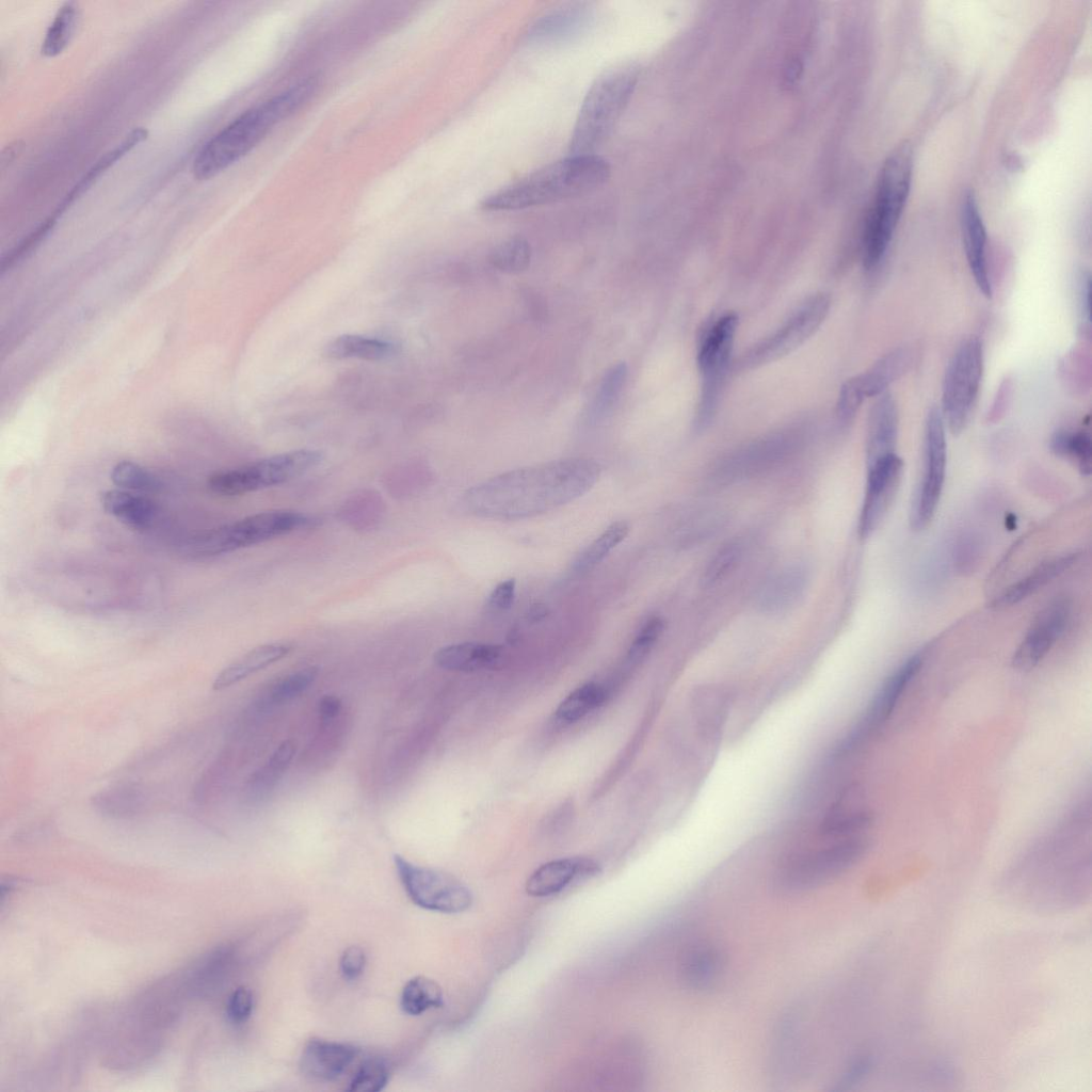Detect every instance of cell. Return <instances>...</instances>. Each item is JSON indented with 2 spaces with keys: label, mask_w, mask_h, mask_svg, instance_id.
Returning <instances> with one entry per match:
<instances>
[{
  "label": "cell",
  "mask_w": 1092,
  "mask_h": 1092,
  "mask_svg": "<svg viewBox=\"0 0 1092 1092\" xmlns=\"http://www.w3.org/2000/svg\"><path fill=\"white\" fill-rule=\"evenodd\" d=\"M627 374L628 367L624 362L611 366L605 372L589 411L592 422L603 420L612 411L623 390Z\"/></svg>",
  "instance_id": "836d02e7"
},
{
  "label": "cell",
  "mask_w": 1092,
  "mask_h": 1092,
  "mask_svg": "<svg viewBox=\"0 0 1092 1092\" xmlns=\"http://www.w3.org/2000/svg\"><path fill=\"white\" fill-rule=\"evenodd\" d=\"M516 582L508 579L499 582L487 598V606L494 610L504 611L512 607L515 598Z\"/></svg>",
  "instance_id": "7dc6e473"
},
{
  "label": "cell",
  "mask_w": 1092,
  "mask_h": 1092,
  "mask_svg": "<svg viewBox=\"0 0 1092 1092\" xmlns=\"http://www.w3.org/2000/svg\"><path fill=\"white\" fill-rule=\"evenodd\" d=\"M869 848L863 835L790 854L778 866L776 885L787 892L813 888L831 881L857 864Z\"/></svg>",
  "instance_id": "52a82bcc"
},
{
  "label": "cell",
  "mask_w": 1092,
  "mask_h": 1092,
  "mask_svg": "<svg viewBox=\"0 0 1092 1092\" xmlns=\"http://www.w3.org/2000/svg\"><path fill=\"white\" fill-rule=\"evenodd\" d=\"M341 710V701L335 695H324L318 704V712L323 723L334 720Z\"/></svg>",
  "instance_id": "816d5d0a"
},
{
  "label": "cell",
  "mask_w": 1092,
  "mask_h": 1092,
  "mask_svg": "<svg viewBox=\"0 0 1092 1092\" xmlns=\"http://www.w3.org/2000/svg\"><path fill=\"white\" fill-rule=\"evenodd\" d=\"M357 1054L358 1048L350 1043L314 1038L304 1046L300 1067L314 1079L331 1081L342 1075Z\"/></svg>",
  "instance_id": "ac0fdd59"
},
{
  "label": "cell",
  "mask_w": 1092,
  "mask_h": 1092,
  "mask_svg": "<svg viewBox=\"0 0 1092 1092\" xmlns=\"http://www.w3.org/2000/svg\"><path fill=\"white\" fill-rule=\"evenodd\" d=\"M1071 613L1065 598H1058L1045 606L1034 617L1025 637L1012 657V667L1018 671H1030L1049 653L1062 636Z\"/></svg>",
  "instance_id": "9a60e30c"
},
{
  "label": "cell",
  "mask_w": 1092,
  "mask_h": 1092,
  "mask_svg": "<svg viewBox=\"0 0 1092 1092\" xmlns=\"http://www.w3.org/2000/svg\"><path fill=\"white\" fill-rule=\"evenodd\" d=\"M294 744L286 740L280 743L269 759L267 770L270 777H278L288 767L294 755Z\"/></svg>",
  "instance_id": "681fc988"
},
{
  "label": "cell",
  "mask_w": 1092,
  "mask_h": 1092,
  "mask_svg": "<svg viewBox=\"0 0 1092 1092\" xmlns=\"http://www.w3.org/2000/svg\"><path fill=\"white\" fill-rule=\"evenodd\" d=\"M1077 557L1078 555L1073 552L1043 561L1029 574L1006 588L994 598L991 607L1002 609L1022 601L1067 571Z\"/></svg>",
  "instance_id": "603a6c76"
},
{
  "label": "cell",
  "mask_w": 1092,
  "mask_h": 1092,
  "mask_svg": "<svg viewBox=\"0 0 1092 1092\" xmlns=\"http://www.w3.org/2000/svg\"><path fill=\"white\" fill-rule=\"evenodd\" d=\"M740 552V545L738 543L732 542L721 548L706 569L705 582L713 583L727 575L737 563Z\"/></svg>",
  "instance_id": "b9f144b4"
},
{
  "label": "cell",
  "mask_w": 1092,
  "mask_h": 1092,
  "mask_svg": "<svg viewBox=\"0 0 1092 1092\" xmlns=\"http://www.w3.org/2000/svg\"><path fill=\"white\" fill-rule=\"evenodd\" d=\"M898 410L894 398L886 391L877 397L868 417L866 455L867 465L896 453Z\"/></svg>",
  "instance_id": "ffe728a7"
},
{
  "label": "cell",
  "mask_w": 1092,
  "mask_h": 1092,
  "mask_svg": "<svg viewBox=\"0 0 1092 1092\" xmlns=\"http://www.w3.org/2000/svg\"><path fill=\"white\" fill-rule=\"evenodd\" d=\"M611 175L607 160L592 155H571L549 163L485 196V211H513L577 197L596 190Z\"/></svg>",
  "instance_id": "7a4b0ae2"
},
{
  "label": "cell",
  "mask_w": 1092,
  "mask_h": 1092,
  "mask_svg": "<svg viewBox=\"0 0 1092 1092\" xmlns=\"http://www.w3.org/2000/svg\"><path fill=\"white\" fill-rule=\"evenodd\" d=\"M607 697L605 687L585 682L571 692L558 706L556 717L563 723L576 722L599 707Z\"/></svg>",
  "instance_id": "d6a6232c"
},
{
  "label": "cell",
  "mask_w": 1092,
  "mask_h": 1092,
  "mask_svg": "<svg viewBox=\"0 0 1092 1092\" xmlns=\"http://www.w3.org/2000/svg\"><path fill=\"white\" fill-rule=\"evenodd\" d=\"M502 657L503 649L497 644L462 642L439 648L434 661L448 671L477 672L496 668Z\"/></svg>",
  "instance_id": "44dd1931"
},
{
  "label": "cell",
  "mask_w": 1092,
  "mask_h": 1092,
  "mask_svg": "<svg viewBox=\"0 0 1092 1092\" xmlns=\"http://www.w3.org/2000/svg\"><path fill=\"white\" fill-rule=\"evenodd\" d=\"M983 374V346L978 336L963 339L950 357L942 386L941 413L953 435L966 428Z\"/></svg>",
  "instance_id": "9c48e42d"
},
{
  "label": "cell",
  "mask_w": 1092,
  "mask_h": 1092,
  "mask_svg": "<svg viewBox=\"0 0 1092 1092\" xmlns=\"http://www.w3.org/2000/svg\"><path fill=\"white\" fill-rule=\"evenodd\" d=\"M148 135L147 129L138 127L131 130L126 138L113 149L101 156L95 164L83 175L59 205L54 214L60 215L76 198H78L92 183L118 159L130 151L135 145L144 141Z\"/></svg>",
  "instance_id": "f1b7e54d"
},
{
  "label": "cell",
  "mask_w": 1092,
  "mask_h": 1092,
  "mask_svg": "<svg viewBox=\"0 0 1092 1092\" xmlns=\"http://www.w3.org/2000/svg\"><path fill=\"white\" fill-rule=\"evenodd\" d=\"M798 588H799V576L798 577L796 576L794 578L792 576H790V575L789 576L780 577L769 588V590H772V594L775 596V597L772 598V603H777V605H780L784 600L787 601L788 599L791 598L790 597L791 594L793 592H796L797 590H799Z\"/></svg>",
  "instance_id": "f907efd6"
},
{
  "label": "cell",
  "mask_w": 1092,
  "mask_h": 1092,
  "mask_svg": "<svg viewBox=\"0 0 1092 1092\" xmlns=\"http://www.w3.org/2000/svg\"><path fill=\"white\" fill-rule=\"evenodd\" d=\"M101 504L108 514L135 530L149 528L158 516L156 502L125 489L103 492Z\"/></svg>",
  "instance_id": "d4e9b609"
},
{
  "label": "cell",
  "mask_w": 1092,
  "mask_h": 1092,
  "mask_svg": "<svg viewBox=\"0 0 1092 1092\" xmlns=\"http://www.w3.org/2000/svg\"><path fill=\"white\" fill-rule=\"evenodd\" d=\"M1013 390V382L1010 378L1003 379L994 396L991 408L987 413L989 421H998L1005 415Z\"/></svg>",
  "instance_id": "c3c4849f"
},
{
  "label": "cell",
  "mask_w": 1092,
  "mask_h": 1092,
  "mask_svg": "<svg viewBox=\"0 0 1092 1092\" xmlns=\"http://www.w3.org/2000/svg\"><path fill=\"white\" fill-rule=\"evenodd\" d=\"M253 1009L254 995L248 987L239 986L228 997L226 1014L228 1019L234 1024H242L246 1022L250 1018Z\"/></svg>",
  "instance_id": "7bdbcfd3"
},
{
  "label": "cell",
  "mask_w": 1092,
  "mask_h": 1092,
  "mask_svg": "<svg viewBox=\"0 0 1092 1092\" xmlns=\"http://www.w3.org/2000/svg\"><path fill=\"white\" fill-rule=\"evenodd\" d=\"M311 523L308 516L294 511L261 512L189 539L183 551L193 557L228 553L305 528Z\"/></svg>",
  "instance_id": "8992f818"
},
{
  "label": "cell",
  "mask_w": 1092,
  "mask_h": 1092,
  "mask_svg": "<svg viewBox=\"0 0 1092 1092\" xmlns=\"http://www.w3.org/2000/svg\"><path fill=\"white\" fill-rule=\"evenodd\" d=\"M738 317L725 314L702 339L697 366L702 376V395L697 414L698 427H705L713 415L732 354Z\"/></svg>",
  "instance_id": "7c38bea8"
},
{
  "label": "cell",
  "mask_w": 1092,
  "mask_h": 1092,
  "mask_svg": "<svg viewBox=\"0 0 1092 1092\" xmlns=\"http://www.w3.org/2000/svg\"><path fill=\"white\" fill-rule=\"evenodd\" d=\"M110 478L114 485L125 491L157 493L163 487L160 477L130 461H122L115 464L111 470Z\"/></svg>",
  "instance_id": "d590c367"
},
{
  "label": "cell",
  "mask_w": 1092,
  "mask_h": 1092,
  "mask_svg": "<svg viewBox=\"0 0 1092 1092\" xmlns=\"http://www.w3.org/2000/svg\"><path fill=\"white\" fill-rule=\"evenodd\" d=\"M389 1080V1067L387 1063L378 1057L366 1059L351 1078L348 1091L351 1092H379L382 1091Z\"/></svg>",
  "instance_id": "74e56055"
},
{
  "label": "cell",
  "mask_w": 1092,
  "mask_h": 1092,
  "mask_svg": "<svg viewBox=\"0 0 1092 1092\" xmlns=\"http://www.w3.org/2000/svg\"><path fill=\"white\" fill-rule=\"evenodd\" d=\"M598 864L588 857H564L550 861L535 869L528 878L526 890L533 897L560 893L574 881L596 874Z\"/></svg>",
  "instance_id": "d6986e66"
},
{
  "label": "cell",
  "mask_w": 1092,
  "mask_h": 1092,
  "mask_svg": "<svg viewBox=\"0 0 1092 1092\" xmlns=\"http://www.w3.org/2000/svg\"><path fill=\"white\" fill-rule=\"evenodd\" d=\"M292 645L287 642H273L259 645L225 667L214 678L212 688H228L250 675L263 670L270 664L287 656Z\"/></svg>",
  "instance_id": "cb8c5ba5"
},
{
  "label": "cell",
  "mask_w": 1092,
  "mask_h": 1092,
  "mask_svg": "<svg viewBox=\"0 0 1092 1092\" xmlns=\"http://www.w3.org/2000/svg\"><path fill=\"white\" fill-rule=\"evenodd\" d=\"M922 661L924 654L921 652L916 653L886 678L873 697L861 724L845 741L846 750L858 743L888 719L910 681L918 673Z\"/></svg>",
  "instance_id": "2e32d148"
},
{
  "label": "cell",
  "mask_w": 1092,
  "mask_h": 1092,
  "mask_svg": "<svg viewBox=\"0 0 1092 1092\" xmlns=\"http://www.w3.org/2000/svg\"><path fill=\"white\" fill-rule=\"evenodd\" d=\"M913 360L914 351L909 347H899L880 357L869 369L853 376L852 380L864 399L878 397L886 392L889 385L910 369Z\"/></svg>",
  "instance_id": "7402d4cb"
},
{
  "label": "cell",
  "mask_w": 1092,
  "mask_h": 1092,
  "mask_svg": "<svg viewBox=\"0 0 1092 1092\" xmlns=\"http://www.w3.org/2000/svg\"><path fill=\"white\" fill-rule=\"evenodd\" d=\"M549 613L547 606L541 603H536L530 606L526 613V619L531 623H536L545 619Z\"/></svg>",
  "instance_id": "db71d44e"
},
{
  "label": "cell",
  "mask_w": 1092,
  "mask_h": 1092,
  "mask_svg": "<svg viewBox=\"0 0 1092 1092\" xmlns=\"http://www.w3.org/2000/svg\"><path fill=\"white\" fill-rule=\"evenodd\" d=\"M531 256L532 250L528 240L521 236H514L494 247L488 259L497 270L519 273L529 267Z\"/></svg>",
  "instance_id": "8d00e7d4"
},
{
  "label": "cell",
  "mask_w": 1092,
  "mask_h": 1092,
  "mask_svg": "<svg viewBox=\"0 0 1092 1092\" xmlns=\"http://www.w3.org/2000/svg\"><path fill=\"white\" fill-rule=\"evenodd\" d=\"M629 532V525L620 520L609 525L574 560L573 569L583 574L592 571L619 545Z\"/></svg>",
  "instance_id": "f546056e"
},
{
  "label": "cell",
  "mask_w": 1092,
  "mask_h": 1092,
  "mask_svg": "<svg viewBox=\"0 0 1092 1092\" xmlns=\"http://www.w3.org/2000/svg\"><path fill=\"white\" fill-rule=\"evenodd\" d=\"M316 86L314 79L302 81L236 117L199 149L192 165L194 177L209 179L240 160L273 127L299 110Z\"/></svg>",
  "instance_id": "3957f363"
},
{
  "label": "cell",
  "mask_w": 1092,
  "mask_h": 1092,
  "mask_svg": "<svg viewBox=\"0 0 1092 1092\" xmlns=\"http://www.w3.org/2000/svg\"><path fill=\"white\" fill-rule=\"evenodd\" d=\"M723 964V957L718 948L710 945L695 946L682 958V982L692 990L709 989L721 976Z\"/></svg>",
  "instance_id": "484cf974"
},
{
  "label": "cell",
  "mask_w": 1092,
  "mask_h": 1092,
  "mask_svg": "<svg viewBox=\"0 0 1092 1092\" xmlns=\"http://www.w3.org/2000/svg\"><path fill=\"white\" fill-rule=\"evenodd\" d=\"M1090 287V274L1085 270H1080L1076 275L1075 294L1082 328L1088 331L1091 320Z\"/></svg>",
  "instance_id": "f6af8a7d"
},
{
  "label": "cell",
  "mask_w": 1092,
  "mask_h": 1092,
  "mask_svg": "<svg viewBox=\"0 0 1092 1092\" xmlns=\"http://www.w3.org/2000/svg\"><path fill=\"white\" fill-rule=\"evenodd\" d=\"M339 966L344 979H357L366 966L365 951L358 946L348 947L341 954Z\"/></svg>",
  "instance_id": "bcb514c9"
},
{
  "label": "cell",
  "mask_w": 1092,
  "mask_h": 1092,
  "mask_svg": "<svg viewBox=\"0 0 1092 1092\" xmlns=\"http://www.w3.org/2000/svg\"><path fill=\"white\" fill-rule=\"evenodd\" d=\"M394 864L408 898L419 908L452 914L471 905V892L454 877L413 864L399 854L394 855Z\"/></svg>",
  "instance_id": "30bf717a"
},
{
  "label": "cell",
  "mask_w": 1092,
  "mask_h": 1092,
  "mask_svg": "<svg viewBox=\"0 0 1092 1092\" xmlns=\"http://www.w3.org/2000/svg\"><path fill=\"white\" fill-rule=\"evenodd\" d=\"M947 463L946 427L940 407L929 410L924 436V471L911 509V525L916 530L933 518L943 492Z\"/></svg>",
  "instance_id": "8fae6325"
},
{
  "label": "cell",
  "mask_w": 1092,
  "mask_h": 1092,
  "mask_svg": "<svg viewBox=\"0 0 1092 1092\" xmlns=\"http://www.w3.org/2000/svg\"><path fill=\"white\" fill-rule=\"evenodd\" d=\"M600 465L588 457H565L510 470L466 491L463 503L471 514L512 520L533 517L569 503L589 492Z\"/></svg>",
  "instance_id": "6da1fadb"
},
{
  "label": "cell",
  "mask_w": 1092,
  "mask_h": 1092,
  "mask_svg": "<svg viewBox=\"0 0 1092 1092\" xmlns=\"http://www.w3.org/2000/svg\"><path fill=\"white\" fill-rule=\"evenodd\" d=\"M852 378L847 380L840 388L837 401V416L842 423L850 422L864 401Z\"/></svg>",
  "instance_id": "ee69618b"
},
{
  "label": "cell",
  "mask_w": 1092,
  "mask_h": 1092,
  "mask_svg": "<svg viewBox=\"0 0 1092 1092\" xmlns=\"http://www.w3.org/2000/svg\"><path fill=\"white\" fill-rule=\"evenodd\" d=\"M829 307L830 298L824 293L807 299L776 332L742 357L741 368L757 367L796 350L820 326Z\"/></svg>",
  "instance_id": "4fadbf2b"
},
{
  "label": "cell",
  "mask_w": 1092,
  "mask_h": 1092,
  "mask_svg": "<svg viewBox=\"0 0 1092 1092\" xmlns=\"http://www.w3.org/2000/svg\"><path fill=\"white\" fill-rule=\"evenodd\" d=\"M144 788L136 784H119L99 791L92 798L93 807L112 818H129L140 814L147 805Z\"/></svg>",
  "instance_id": "4316f807"
},
{
  "label": "cell",
  "mask_w": 1092,
  "mask_h": 1092,
  "mask_svg": "<svg viewBox=\"0 0 1092 1092\" xmlns=\"http://www.w3.org/2000/svg\"><path fill=\"white\" fill-rule=\"evenodd\" d=\"M662 630L663 621L659 616H652L647 619L637 632L627 651L625 659L626 663L629 667L640 664L652 651L653 646L662 633Z\"/></svg>",
  "instance_id": "60d3db41"
},
{
  "label": "cell",
  "mask_w": 1092,
  "mask_h": 1092,
  "mask_svg": "<svg viewBox=\"0 0 1092 1092\" xmlns=\"http://www.w3.org/2000/svg\"><path fill=\"white\" fill-rule=\"evenodd\" d=\"M913 156L909 144L897 147L881 170L863 237V262L867 270L884 257L904 208L912 178Z\"/></svg>",
  "instance_id": "5b68a950"
},
{
  "label": "cell",
  "mask_w": 1092,
  "mask_h": 1092,
  "mask_svg": "<svg viewBox=\"0 0 1092 1092\" xmlns=\"http://www.w3.org/2000/svg\"><path fill=\"white\" fill-rule=\"evenodd\" d=\"M903 471V462L897 453L868 464L865 498L858 520L862 537L871 535L884 519L893 503Z\"/></svg>",
  "instance_id": "5bb4252c"
},
{
  "label": "cell",
  "mask_w": 1092,
  "mask_h": 1092,
  "mask_svg": "<svg viewBox=\"0 0 1092 1092\" xmlns=\"http://www.w3.org/2000/svg\"><path fill=\"white\" fill-rule=\"evenodd\" d=\"M394 343L358 335H341L328 341L322 351L331 359L359 358L383 360L395 355Z\"/></svg>",
  "instance_id": "83f0119b"
},
{
  "label": "cell",
  "mask_w": 1092,
  "mask_h": 1092,
  "mask_svg": "<svg viewBox=\"0 0 1092 1092\" xmlns=\"http://www.w3.org/2000/svg\"><path fill=\"white\" fill-rule=\"evenodd\" d=\"M79 11L75 2H64L58 10L45 34L41 51L45 57H55L70 42L76 30Z\"/></svg>",
  "instance_id": "e575fe53"
},
{
  "label": "cell",
  "mask_w": 1092,
  "mask_h": 1092,
  "mask_svg": "<svg viewBox=\"0 0 1092 1092\" xmlns=\"http://www.w3.org/2000/svg\"><path fill=\"white\" fill-rule=\"evenodd\" d=\"M637 80L631 64H615L591 84L579 109L568 143L571 155H592L611 134Z\"/></svg>",
  "instance_id": "277c9868"
},
{
  "label": "cell",
  "mask_w": 1092,
  "mask_h": 1092,
  "mask_svg": "<svg viewBox=\"0 0 1092 1092\" xmlns=\"http://www.w3.org/2000/svg\"><path fill=\"white\" fill-rule=\"evenodd\" d=\"M870 1066V1062L867 1058L858 1059L853 1063L845 1077L846 1083H851L858 1080L864 1074L867 1073Z\"/></svg>",
  "instance_id": "f5cc1de1"
},
{
  "label": "cell",
  "mask_w": 1092,
  "mask_h": 1092,
  "mask_svg": "<svg viewBox=\"0 0 1092 1092\" xmlns=\"http://www.w3.org/2000/svg\"><path fill=\"white\" fill-rule=\"evenodd\" d=\"M1050 450L1058 456L1076 462L1083 476L1091 472L1092 443L1090 433L1085 429H1060L1050 438Z\"/></svg>",
  "instance_id": "4dcf8cb0"
},
{
  "label": "cell",
  "mask_w": 1092,
  "mask_h": 1092,
  "mask_svg": "<svg viewBox=\"0 0 1092 1092\" xmlns=\"http://www.w3.org/2000/svg\"><path fill=\"white\" fill-rule=\"evenodd\" d=\"M323 460L319 450L283 452L237 468L212 473L208 488L221 496H238L291 481L317 467Z\"/></svg>",
  "instance_id": "ba28073f"
},
{
  "label": "cell",
  "mask_w": 1092,
  "mask_h": 1092,
  "mask_svg": "<svg viewBox=\"0 0 1092 1092\" xmlns=\"http://www.w3.org/2000/svg\"><path fill=\"white\" fill-rule=\"evenodd\" d=\"M443 1006L441 987L428 977L416 976L410 979L402 989L400 1007L408 1015H420L429 1009Z\"/></svg>",
  "instance_id": "1f68e13d"
},
{
  "label": "cell",
  "mask_w": 1092,
  "mask_h": 1092,
  "mask_svg": "<svg viewBox=\"0 0 1092 1092\" xmlns=\"http://www.w3.org/2000/svg\"><path fill=\"white\" fill-rule=\"evenodd\" d=\"M318 670L315 667L300 669L276 681L270 691V701L283 704L303 693L315 681Z\"/></svg>",
  "instance_id": "ab89813d"
},
{
  "label": "cell",
  "mask_w": 1092,
  "mask_h": 1092,
  "mask_svg": "<svg viewBox=\"0 0 1092 1092\" xmlns=\"http://www.w3.org/2000/svg\"><path fill=\"white\" fill-rule=\"evenodd\" d=\"M583 15L584 10L579 6L562 9L540 19L531 34L543 38L562 35L581 23Z\"/></svg>",
  "instance_id": "f35d334b"
},
{
  "label": "cell",
  "mask_w": 1092,
  "mask_h": 1092,
  "mask_svg": "<svg viewBox=\"0 0 1092 1092\" xmlns=\"http://www.w3.org/2000/svg\"><path fill=\"white\" fill-rule=\"evenodd\" d=\"M961 232L971 276L982 295L990 299L993 291L986 257V231L971 192H967L963 197Z\"/></svg>",
  "instance_id": "e0dca14e"
}]
</instances>
